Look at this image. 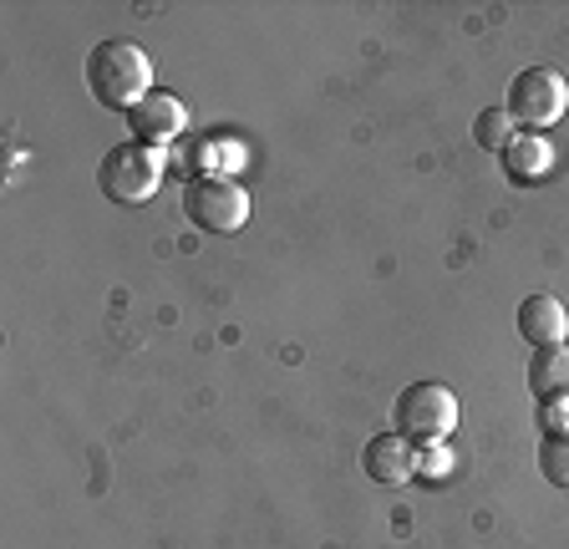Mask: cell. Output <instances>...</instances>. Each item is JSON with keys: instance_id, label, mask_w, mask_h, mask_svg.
I'll return each mask as SVG.
<instances>
[{"instance_id": "6da1fadb", "label": "cell", "mask_w": 569, "mask_h": 549, "mask_svg": "<svg viewBox=\"0 0 569 549\" xmlns=\"http://www.w3.org/2000/svg\"><path fill=\"white\" fill-rule=\"evenodd\" d=\"M87 92L107 112H132L153 92V61L132 41H97L87 51Z\"/></svg>"}, {"instance_id": "7a4b0ae2", "label": "cell", "mask_w": 569, "mask_h": 549, "mask_svg": "<svg viewBox=\"0 0 569 549\" xmlns=\"http://www.w3.org/2000/svg\"><path fill=\"white\" fill-rule=\"evenodd\" d=\"M183 214L189 224H199L203 234H234L249 224V189L234 173H193L183 183Z\"/></svg>"}, {"instance_id": "3957f363", "label": "cell", "mask_w": 569, "mask_h": 549, "mask_svg": "<svg viewBox=\"0 0 569 549\" xmlns=\"http://www.w3.org/2000/svg\"><path fill=\"white\" fill-rule=\"evenodd\" d=\"M391 428L402 432L407 442L427 448V442H442L452 428H458V397L442 382H412L402 387L397 407H391Z\"/></svg>"}, {"instance_id": "277c9868", "label": "cell", "mask_w": 569, "mask_h": 549, "mask_svg": "<svg viewBox=\"0 0 569 549\" xmlns=\"http://www.w3.org/2000/svg\"><path fill=\"white\" fill-rule=\"evenodd\" d=\"M97 183H102V193L112 203H148L158 193V183H163V168H158V153L142 143H118L107 148L102 163H97Z\"/></svg>"}, {"instance_id": "5b68a950", "label": "cell", "mask_w": 569, "mask_h": 549, "mask_svg": "<svg viewBox=\"0 0 569 549\" xmlns=\"http://www.w3.org/2000/svg\"><path fill=\"white\" fill-rule=\"evenodd\" d=\"M503 108L513 112L523 132H545L565 118L569 108V82L555 72V67H523L519 77L509 82V102Z\"/></svg>"}, {"instance_id": "8992f818", "label": "cell", "mask_w": 569, "mask_h": 549, "mask_svg": "<svg viewBox=\"0 0 569 549\" xmlns=\"http://www.w3.org/2000/svg\"><path fill=\"white\" fill-rule=\"evenodd\" d=\"M189 128V108H183V97L168 92V87H153V92L142 97L138 108L128 112V132H132V143L142 148H168L178 138V132Z\"/></svg>"}, {"instance_id": "52a82bcc", "label": "cell", "mask_w": 569, "mask_h": 549, "mask_svg": "<svg viewBox=\"0 0 569 549\" xmlns=\"http://www.w3.org/2000/svg\"><path fill=\"white\" fill-rule=\"evenodd\" d=\"M361 468L377 483H412L417 478V442H407L402 432H381L361 448Z\"/></svg>"}, {"instance_id": "ba28073f", "label": "cell", "mask_w": 569, "mask_h": 549, "mask_svg": "<svg viewBox=\"0 0 569 549\" xmlns=\"http://www.w3.org/2000/svg\"><path fill=\"white\" fill-rule=\"evenodd\" d=\"M519 336L529 341V347H565L569 311L555 296H529L519 306Z\"/></svg>"}, {"instance_id": "9c48e42d", "label": "cell", "mask_w": 569, "mask_h": 549, "mask_svg": "<svg viewBox=\"0 0 569 549\" xmlns=\"http://www.w3.org/2000/svg\"><path fill=\"white\" fill-rule=\"evenodd\" d=\"M529 392L533 402H569V347H533Z\"/></svg>"}, {"instance_id": "30bf717a", "label": "cell", "mask_w": 569, "mask_h": 549, "mask_svg": "<svg viewBox=\"0 0 569 549\" xmlns=\"http://www.w3.org/2000/svg\"><path fill=\"white\" fill-rule=\"evenodd\" d=\"M549 168H555V148H549L539 132H519V138L503 148V173H509V183H519V189L539 183Z\"/></svg>"}, {"instance_id": "8fae6325", "label": "cell", "mask_w": 569, "mask_h": 549, "mask_svg": "<svg viewBox=\"0 0 569 549\" xmlns=\"http://www.w3.org/2000/svg\"><path fill=\"white\" fill-rule=\"evenodd\" d=\"M473 138L488 148V153H503V148L519 138V122H513V112L509 108H488V112H478V122H473Z\"/></svg>"}, {"instance_id": "7c38bea8", "label": "cell", "mask_w": 569, "mask_h": 549, "mask_svg": "<svg viewBox=\"0 0 569 549\" xmlns=\"http://www.w3.org/2000/svg\"><path fill=\"white\" fill-rule=\"evenodd\" d=\"M539 473L555 489H569V432H545L539 438Z\"/></svg>"}, {"instance_id": "4fadbf2b", "label": "cell", "mask_w": 569, "mask_h": 549, "mask_svg": "<svg viewBox=\"0 0 569 549\" xmlns=\"http://www.w3.org/2000/svg\"><path fill=\"white\" fill-rule=\"evenodd\" d=\"M448 468H452V458L442 453V442H427L422 453H417V478H432V483H438V478H448Z\"/></svg>"}, {"instance_id": "5bb4252c", "label": "cell", "mask_w": 569, "mask_h": 549, "mask_svg": "<svg viewBox=\"0 0 569 549\" xmlns=\"http://www.w3.org/2000/svg\"><path fill=\"white\" fill-rule=\"evenodd\" d=\"M539 428L545 432H569V402H539Z\"/></svg>"}]
</instances>
